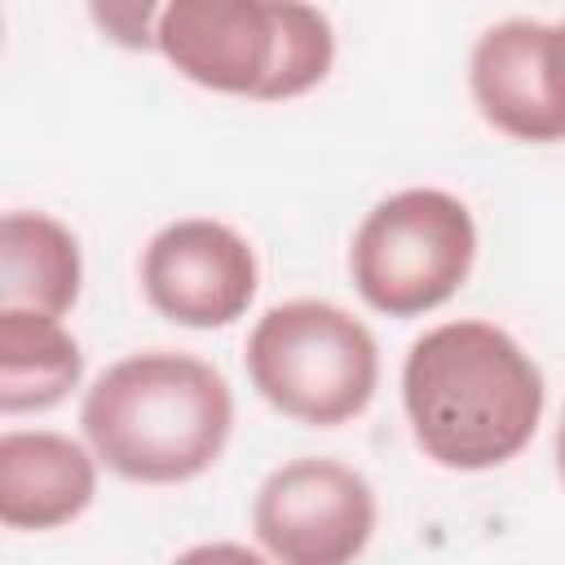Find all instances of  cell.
<instances>
[{
  "label": "cell",
  "mask_w": 565,
  "mask_h": 565,
  "mask_svg": "<svg viewBox=\"0 0 565 565\" xmlns=\"http://www.w3.org/2000/svg\"><path fill=\"white\" fill-rule=\"evenodd\" d=\"M402 402L433 463L481 472L530 446L543 415V371L503 327L459 318L411 344Z\"/></svg>",
  "instance_id": "1"
},
{
  "label": "cell",
  "mask_w": 565,
  "mask_h": 565,
  "mask_svg": "<svg viewBox=\"0 0 565 565\" xmlns=\"http://www.w3.org/2000/svg\"><path fill=\"white\" fill-rule=\"evenodd\" d=\"M79 424L115 477L177 486L221 459L234 428V397L212 362L150 349L119 358L93 380Z\"/></svg>",
  "instance_id": "2"
},
{
  "label": "cell",
  "mask_w": 565,
  "mask_h": 565,
  "mask_svg": "<svg viewBox=\"0 0 565 565\" xmlns=\"http://www.w3.org/2000/svg\"><path fill=\"white\" fill-rule=\"evenodd\" d=\"M247 375L256 393L313 428L362 415L380 384L375 335L331 300H287L265 309L247 335Z\"/></svg>",
  "instance_id": "3"
},
{
  "label": "cell",
  "mask_w": 565,
  "mask_h": 565,
  "mask_svg": "<svg viewBox=\"0 0 565 565\" xmlns=\"http://www.w3.org/2000/svg\"><path fill=\"white\" fill-rule=\"evenodd\" d=\"M477 256L472 212L446 190H397L375 203L349 247L353 287L388 318H415L446 305Z\"/></svg>",
  "instance_id": "4"
},
{
  "label": "cell",
  "mask_w": 565,
  "mask_h": 565,
  "mask_svg": "<svg viewBox=\"0 0 565 565\" xmlns=\"http://www.w3.org/2000/svg\"><path fill=\"white\" fill-rule=\"evenodd\" d=\"M252 530L278 565H353L375 534V490L340 459H291L265 477Z\"/></svg>",
  "instance_id": "5"
},
{
  "label": "cell",
  "mask_w": 565,
  "mask_h": 565,
  "mask_svg": "<svg viewBox=\"0 0 565 565\" xmlns=\"http://www.w3.org/2000/svg\"><path fill=\"white\" fill-rule=\"evenodd\" d=\"M256 252L221 221L190 216L163 225L141 252L146 300L181 327H225L256 296Z\"/></svg>",
  "instance_id": "6"
},
{
  "label": "cell",
  "mask_w": 565,
  "mask_h": 565,
  "mask_svg": "<svg viewBox=\"0 0 565 565\" xmlns=\"http://www.w3.org/2000/svg\"><path fill=\"white\" fill-rule=\"evenodd\" d=\"M159 53L212 93L269 102L278 71V0H172L154 18Z\"/></svg>",
  "instance_id": "7"
},
{
  "label": "cell",
  "mask_w": 565,
  "mask_h": 565,
  "mask_svg": "<svg viewBox=\"0 0 565 565\" xmlns=\"http://www.w3.org/2000/svg\"><path fill=\"white\" fill-rule=\"evenodd\" d=\"M472 102L516 141H565V26L508 18L472 44Z\"/></svg>",
  "instance_id": "8"
},
{
  "label": "cell",
  "mask_w": 565,
  "mask_h": 565,
  "mask_svg": "<svg viewBox=\"0 0 565 565\" xmlns=\"http://www.w3.org/2000/svg\"><path fill=\"white\" fill-rule=\"evenodd\" d=\"M97 455L62 433L0 437V521L9 530H57L97 494Z\"/></svg>",
  "instance_id": "9"
},
{
  "label": "cell",
  "mask_w": 565,
  "mask_h": 565,
  "mask_svg": "<svg viewBox=\"0 0 565 565\" xmlns=\"http://www.w3.org/2000/svg\"><path fill=\"white\" fill-rule=\"evenodd\" d=\"M79 243L44 212H4L0 221V309L62 318L79 300Z\"/></svg>",
  "instance_id": "10"
},
{
  "label": "cell",
  "mask_w": 565,
  "mask_h": 565,
  "mask_svg": "<svg viewBox=\"0 0 565 565\" xmlns=\"http://www.w3.org/2000/svg\"><path fill=\"white\" fill-rule=\"evenodd\" d=\"M84 375V353L62 318L0 309V411H49Z\"/></svg>",
  "instance_id": "11"
},
{
  "label": "cell",
  "mask_w": 565,
  "mask_h": 565,
  "mask_svg": "<svg viewBox=\"0 0 565 565\" xmlns=\"http://www.w3.org/2000/svg\"><path fill=\"white\" fill-rule=\"evenodd\" d=\"M172 565H269V561L243 543H199V547L181 552Z\"/></svg>",
  "instance_id": "12"
},
{
  "label": "cell",
  "mask_w": 565,
  "mask_h": 565,
  "mask_svg": "<svg viewBox=\"0 0 565 565\" xmlns=\"http://www.w3.org/2000/svg\"><path fill=\"white\" fill-rule=\"evenodd\" d=\"M556 468H561V481H565V415H561V428H556Z\"/></svg>",
  "instance_id": "13"
},
{
  "label": "cell",
  "mask_w": 565,
  "mask_h": 565,
  "mask_svg": "<svg viewBox=\"0 0 565 565\" xmlns=\"http://www.w3.org/2000/svg\"><path fill=\"white\" fill-rule=\"evenodd\" d=\"M561 26H565V22H561Z\"/></svg>",
  "instance_id": "14"
}]
</instances>
